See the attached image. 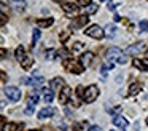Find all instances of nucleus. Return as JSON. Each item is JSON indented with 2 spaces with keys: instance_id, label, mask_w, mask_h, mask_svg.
Returning <instances> with one entry per match:
<instances>
[{
  "instance_id": "nucleus-22",
  "label": "nucleus",
  "mask_w": 148,
  "mask_h": 131,
  "mask_svg": "<svg viewBox=\"0 0 148 131\" xmlns=\"http://www.w3.org/2000/svg\"><path fill=\"white\" fill-rule=\"evenodd\" d=\"M115 34H116V27H115V24H108V26L105 27V35L110 38V37H113Z\"/></svg>"
},
{
  "instance_id": "nucleus-6",
  "label": "nucleus",
  "mask_w": 148,
  "mask_h": 131,
  "mask_svg": "<svg viewBox=\"0 0 148 131\" xmlns=\"http://www.w3.org/2000/svg\"><path fill=\"white\" fill-rule=\"evenodd\" d=\"M84 34H86L88 37H92V38H96V40H100V38L105 35V30H102L97 24H92L84 30Z\"/></svg>"
},
{
  "instance_id": "nucleus-7",
  "label": "nucleus",
  "mask_w": 148,
  "mask_h": 131,
  "mask_svg": "<svg viewBox=\"0 0 148 131\" xmlns=\"http://www.w3.org/2000/svg\"><path fill=\"white\" fill-rule=\"evenodd\" d=\"M3 93H5V96L13 102H18L21 99V91H19V88H16V86H5Z\"/></svg>"
},
{
  "instance_id": "nucleus-27",
  "label": "nucleus",
  "mask_w": 148,
  "mask_h": 131,
  "mask_svg": "<svg viewBox=\"0 0 148 131\" xmlns=\"http://www.w3.org/2000/svg\"><path fill=\"white\" fill-rule=\"evenodd\" d=\"M140 30L142 32H148V21H140Z\"/></svg>"
},
{
  "instance_id": "nucleus-16",
  "label": "nucleus",
  "mask_w": 148,
  "mask_h": 131,
  "mask_svg": "<svg viewBox=\"0 0 148 131\" xmlns=\"http://www.w3.org/2000/svg\"><path fill=\"white\" fill-rule=\"evenodd\" d=\"M56 114V110L53 107H45V109H42L40 110V114H38V118L40 120H45V118H49V117H53V115Z\"/></svg>"
},
{
  "instance_id": "nucleus-9",
  "label": "nucleus",
  "mask_w": 148,
  "mask_h": 131,
  "mask_svg": "<svg viewBox=\"0 0 148 131\" xmlns=\"http://www.w3.org/2000/svg\"><path fill=\"white\" fill-rule=\"evenodd\" d=\"M70 98H72V89L65 85L64 88L59 91V102H61V104H67V102L70 101Z\"/></svg>"
},
{
  "instance_id": "nucleus-39",
  "label": "nucleus",
  "mask_w": 148,
  "mask_h": 131,
  "mask_svg": "<svg viewBox=\"0 0 148 131\" xmlns=\"http://www.w3.org/2000/svg\"><path fill=\"white\" fill-rule=\"evenodd\" d=\"M147 61H148V50H147Z\"/></svg>"
},
{
  "instance_id": "nucleus-23",
  "label": "nucleus",
  "mask_w": 148,
  "mask_h": 131,
  "mask_svg": "<svg viewBox=\"0 0 148 131\" xmlns=\"http://www.w3.org/2000/svg\"><path fill=\"white\" fill-rule=\"evenodd\" d=\"M40 37H42V30L35 29V30H34V34H32V45H34V43H37V40H38Z\"/></svg>"
},
{
  "instance_id": "nucleus-20",
  "label": "nucleus",
  "mask_w": 148,
  "mask_h": 131,
  "mask_svg": "<svg viewBox=\"0 0 148 131\" xmlns=\"http://www.w3.org/2000/svg\"><path fill=\"white\" fill-rule=\"evenodd\" d=\"M43 99H45V102H51L54 99V91L53 89H45L43 91Z\"/></svg>"
},
{
  "instance_id": "nucleus-34",
  "label": "nucleus",
  "mask_w": 148,
  "mask_h": 131,
  "mask_svg": "<svg viewBox=\"0 0 148 131\" xmlns=\"http://www.w3.org/2000/svg\"><path fill=\"white\" fill-rule=\"evenodd\" d=\"M116 5H118V3H108V10H112V11H113V10L116 8Z\"/></svg>"
},
{
  "instance_id": "nucleus-36",
  "label": "nucleus",
  "mask_w": 148,
  "mask_h": 131,
  "mask_svg": "<svg viewBox=\"0 0 148 131\" xmlns=\"http://www.w3.org/2000/svg\"><path fill=\"white\" fill-rule=\"evenodd\" d=\"M113 19H115V21H119V19H121V16H119V15H115V16H113Z\"/></svg>"
},
{
  "instance_id": "nucleus-11",
  "label": "nucleus",
  "mask_w": 148,
  "mask_h": 131,
  "mask_svg": "<svg viewBox=\"0 0 148 131\" xmlns=\"http://www.w3.org/2000/svg\"><path fill=\"white\" fill-rule=\"evenodd\" d=\"M94 53H91V51H86V53H83L81 54V58H80V62L83 64V67H89L91 64H92V61H94Z\"/></svg>"
},
{
  "instance_id": "nucleus-29",
  "label": "nucleus",
  "mask_w": 148,
  "mask_h": 131,
  "mask_svg": "<svg viewBox=\"0 0 148 131\" xmlns=\"http://www.w3.org/2000/svg\"><path fill=\"white\" fill-rule=\"evenodd\" d=\"M91 2H92V0H77V3L81 5V6H89Z\"/></svg>"
},
{
  "instance_id": "nucleus-8",
  "label": "nucleus",
  "mask_w": 148,
  "mask_h": 131,
  "mask_svg": "<svg viewBox=\"0 0 148 131\" xmlns=\"http://www.w3.org/2000/svg\"><path fill=\"white\" fill-rule=\"evenodd\" d=\"M89 22V18H88V15H81V16H77V18L73 19V21L70 22V29L72 30H77V29H81L84 27V26Z\"/></svg>"
},
{
  "instance_id": "nucleus-17",
  "label": "nucleus",
  "mask_w": 148,
  "mask_h": 131,
  "mask_svg": "<svg viewBox=\"0 0 148 131\" xmlns=\"http://www.w3.org/2000/svg\"><path fill=\"white\" fill-rule=\"evenodd\" d=\"M64 80L61 78V77H56V78H53V82H51V89L53 91H61L62 88H64Z\"/></svg>"
},
{
  "instance_id": "nucleus-38",
  "label": "nucleus",
  "mask_w": 148,
  "mask_h": 131,
  "mask_svg": "<svg viewBox=\"0 0 148 131\" xmlns=\"http://www.w3.org/2000/svg\"><path fill=\"white\" fill-rule=\"evenodd\" d=\"M53 2H56V3H62L64 0H53ZM64 3H65V2H64Z\"/></svg>"
},
{
  "instance_id": "nucleus-21",
  "label": "nucleus",
  "mask_w": 148,
  "mask_h": 131,
  "mask_svg": "<svg viewBox=\"0 0 148 131\" xmlns=\"http://www.w3.org/2000/svg\"><path fill=\"white\" fill-rule=\"evenodd\" d=\"M37 102H38V94H37V93H30L29 99H27V105H29V107H32V105L37 104Z\"/></svg>"
},
{
  "instance_id": "nucleus-2",
  "label": "nucleus",
  "mask_w": 148,
  "mask_h": 131,
  "mask_svg": "<svg viewBox=\"0 0 148 131\" xmlns=\"http://www.w3.org/2000/svg\"><path fill=\"white\" fill-rule=\"evenodd\" d=\"M107 59L112 64H126L127 62V58L124 56V53L119 48H110L107 51Z\"/></svg>"
},
{
  "instance_id": "nucleus-19",
  "label": "nucleus",
  "mask_w": 148,
  "mask_h": 131,
  "mask_svg": "<svg viewBox=\"0 0 148 131\" xmlns=\"http://www.w3.org/2000/svg\"><path fill=\"white\" fill-rule=\"evenodd\" d=\"M53 22H54V19H53V18L37 19V24H38V27H49V26H53Z\"/></svg>"
},
{
  "instance_id": "nucleus-1",
  "label": "nucleus",
  "mask_w": 148,
  "mask_h": 131,
  "mask_svg": "<svg viewBox=\"0 0 148 131\" xmlns=\"http://www.w3.org/2000/svg\"><path fill=\"white\" fill-rule=\"evenodd\" d=\"M14 56H16V59L21 62V66H23V69H30L34 64V58L30 56V54L26 53V48L21 45V46L16 48V51H14Z\"/></svg>"
},
{
  "instance_id": "nucleus-26",
  "label": "nucleus",
  "mask_w": 148,
  "mask_h": 131,
  "mask_svg": "<svg viewBox=\"0 0 148 131\" xmlns=\"http://www.w3.org/2000/svg\"><path fill=\"white\" fill-rule=\"evenodd\" d=\"M83 46H84V45L81 43V42H75V43L72 45V50H73V51H80V50H83Z\"/></svg>"
},
{
  "instance_id": "nucleus-3",
  "label": "nucleus",
  "mask_w": 148,
  "mask_h": 131,
  "mask_svg": "<svg viewBox=\"0 0 148 131\" xmlns=\"http://www.w3.org/2000/svg\"><path fill=\"white\" fill-rule=\"evenodd\" d=\"M62 66H64L65 70H69V72H73V73H81L84 70L83 64L81 62H77L75 59H64V62H62Z\"/></svg>"
},
{
  "instance_id": "nucleus-4",
  "label": "nucleus",
  "mask_w": 148,
  "mask_h": 131,
  "mask_svg": "<svg viewBox=\"0 0 148 131\" xmlns=\"http://www.w3.org/2000/svg\"><path fill=\"white\" fill-rule=\"evenodd\" d=\"M97 96H99V88H97V85H89L84 89L83 101L86 102V104H91V102H94L97 99Z\"/></svg>"
},
{
  "instance_id": "nucleus-18",
  "label": "nucleus",
  "mask_w": 148,
  "mask_h": 131,
  "mask_svg": "<svg viewBox=\"0 0 148 131\" xmlns=\"http://www.w3.org/2000/svg\"><path fill=\"white\" fill-rule=\"evenodd\" d=\"M142 91V83H132L131 86H129V94L131 96H135V94H138V93Z\"/></svg>"
},
{
  "instance_id": "nucleus-32",
  "label": "nucleus",
  "mask_w": 148,
  "mask_h": 131,
  "mask_svg": "<svg viewBox=\"0 0 148 131\" xmlns=\"http://www.w3.org/2000/svg\"><path fill=\"white\" fill-rule=\"evenodd\" d=\"M88 131H102V128H100V126H96V125H94V126H91Z\"/></svg>"
},
{
  "instance_id": "nucleus-5",
  "label": "nucleus",
  "mask_w": 148,
  "mask_h": 131,
  "mask_svg": "<svg viewBox=\"0 0 148 131\" xmlns=\"http://www.w3.org/2000/svg\"><path fill=\"white\" fill-rule=\"evenodd\" d=\"M145 48H147V43H145V42H137V43H134V45H129V46L126 48L124 54H127V56L140 54L142 51H145Z\"/></svg>"
},
{
  "instance_id": "nucleus-41",
  "label": "nucleus",
  "mask_w": 148,
  "mask_h": 131,
  "mask_svg": "<svg viewBox=\"0 0 148 131\" xmlns=\"http://www.w3.org/2000/svg\"><path fill=\"white\" fill-rule=\"evenodd\" d=\"M147 125H148V118H147Z\"/></svg>"
},
{
  "instance_id": "nucleus-30",
  "label": "nucleus",
  "mask_w": 148,
  "mask_h": 131,
  "mask_svg": "<svg viewBox=\"0 0 148 131\" xmlns=\"http://www.w3.org/2000/svg\"><path fill=\"white\" fill-rule=\"evenodd\" d=\"M107 110H108L110 114H118V112H121V107H119V105H116V107H113V109H107Z\"/></svg>"
},
{
  "instance_id": "nucleus-24",
  "label": "nucleus",
  "mask_w": 148,
  "mask_h": 131,
  "mask_svg": "<svg viewBox=\"0 0 148 131\" xmlns=\"http://www.w3.org/2000/svg\"><path fill=\"white\" fill-rule=\"evenodd\" d=\"M97 10H99V5H92V3H91L89 6H86V13H88V15H92V13H96Z\"/></svg>"
},
{
  "instance_id": "nucleus-43",
  "label": "nucleus",
  "mask_w": 148,
  "mask_h": 131,
  "mask_svg": "<svg viewBox=\"0 0 148 131\" xmlns=\"http://www.w3.org/2000/svg\"><path fill=\"white\" fill-rule=\"evenodd\" d=\"M110 131H115V130H110Z\"/></svg>"
},
{
  "instance_id": "nucleus-33",
  "label": "nucleus",
  "mask_w": 148,
  "mask_h": 131,
  "mask_svg": "<svg viewBox=\"0 0 148 131\" xmlns=\"http://www.w3.org/2000/svg\"><path fill=\"white\" fill-rule=\"evenodd\" d=\"M26 114H27V115L34 114V107H29V105H27V109H26Z\"/></svg>"
},
{
  "instance_id": "nucleus-10",
  "label": "nucleus",
  "mask_w": 148,
  "mask_h": 131,
  "mask_svg": "<svg viewBox=\"0 0 148 131\" xmlns=\"http://www.w3.org/2000/svg\"><path fill=\"white\" fill-rule=\"evenodd\" d=\"M62 10H64L65 15H77L78 10H80V5H75V3L65 2V3H62Z\"/></svg>"
},
{
  "instance_id": "nucleus-12",
  "label": "nucleus",
  "mask_w": 148,
  "mask_h": 131,
  "mask_svg": "<svg viewBox=\"0 0 148 131\" xmlns=\"http://www.w3.org/2000/svg\"><path fill=\"white\" fill-rule=\"evenodd\" d=\"M23 128H24V123H14V121L2 125V131H23Z\"/></svg>"
},
{
  "instance_id": "nucleus-37",
  "label": "nucleus",
  "mask_w": 148,
  "mask_h": 131,
  "mask_svg": "<svg viewBox=\"0 0 148 131\" xmlns=\"http://www.w3.org/2000/svg\"><path fill=\"white\" fill-rule=\"evenodd\" d=\"M2 58H7V50H2Z\"/></svg>"
},
{
  "instance_id": "nucleus-40",
  "label": "nucleus",
  "mask_w": 148,
  "mask_h": 131,
  "mask_svg": "<svg viewBox=\"0 0 148 131\" xmlns=\"http://www.w3.org/2000/svg\"><path fill=\"white\" fill-rule=\"evenodd\" d=\"M29 131H40V130H29Z\"/></svg>"
},
{
  "instance_id": "nucleus-25",
  "label": "nucleus",
  "mask_w": 148,
  "mask_h": 131,
  "mask_svg": "<svg viewBox=\"0 0 148 131\" xmlns=\"http://www.w3.org/2000/svg\"><path fill=\"white\" fill-rule=\"evenodd\" d=\"M84 126H86V121L75 123V125H73V131H84Z\"/></svg>"
},
{
  "instance_id": "nucleus-14",
  "label": "nucleus",
  "mask_w": 148,
  "mask_h": 131,
  "mask_svg": "<svg viewBox=\"0 0 148 131\" xmlns=\"http://www.w3.org/2000/svg\"><path fill=\"white\" fill-rule=\"evenodd\" d=\"M132 66L137 67V69L142 70V72H148V61H143V59H138V58H135V59L132 61Z\"/></svg>"
},
{
  "instance_id": "nucleus-31",
  "label": "nucleus",
  "mask_w": 148,
  "mask_h": 131,
  "mask_svg": "<svg viewBox=\"0 0 148 131\" xmlns=\"http://www.w3.org/2000/svg\"><path fill=\"white\" fill-rule=\"evenodd\" d=\"M0 18H2V19H0V24L5 26V22H7V15H5V13H2V15H0Z\"/></svg>"
},
{
  "instance_id": "nucleus-42",
  "label": "nucleus",
  "mask_w": 148,
  "mask_h": 131,
  "mask_svg": "<svg viewBox=\"0 0 148 131\" xmlns=\"http://www.w3.org/2000/svg\"><path fill=\"white\" fill-rule=\"evenodd\" d=\"M100 2H105V0H100Z\"/></svg>"
},
{
  "instance_id": "nucleus-15",
  "label": "nucleus",
  "mask_w": 148,
  "mask_h": 131,
  "mask_svg": "<svg viewBox=\"0 0 148 131\" xmlns=\"http://www.w3.org/2000/svg\"><path fill=\"white\" fill-rule=\"evenodd\" d=\"M43 82H45V80H43V77H30V78H23V83H26V85H32V86H40Z\"/></svg>"
},
{
  "instance_id": "nucleus-28",
  "label": "nucleus",
  "mask_w": 148,
  "mask_h": 131,
  "mask_svg": "<svg viewBox=\"0 0 148 131\" xmlns=\"http://www.w3.org/2000/svg\"><path fill=\"white\" fill-rule=\"evenodd\" d=\"M70 32H72V30H64V32H62L61 37H59V38H61V42H65V40H67L69 35H70Z\"/></svg>"
},
{
  "instance_id": "nucleus-35",
  "label": "nucleus",
  "mask_w": 148,
  "mask_h": 131,
  "mask_svg": "<svg viewBox=\"0 0 148 131\" xmlns=\"http://www.w3.org/2000/svg\"><path fill=\"white\" fill-rule=\"evenodd\" d=\"M2 82H7V73L2 70Z\"/></svg>"
},
{
  "instance_id": "nucleus-13",
  "label": "nucleus",
  "mask_w": 148,
  "mask_h": 131,
  "mask_svg": "<svg viewBox=\"0 0 148 131\" xmlns=\"http://www.w3.org/2000/svg\"><path fill=\"white\" fill-rule=\"evenodd\" d=\"M113 125L115 126H118V128H121L123 131H126V128H127V120H126L124 117H121V115H116L115 118H113Z\"/></svg>"
}]
</instances>
